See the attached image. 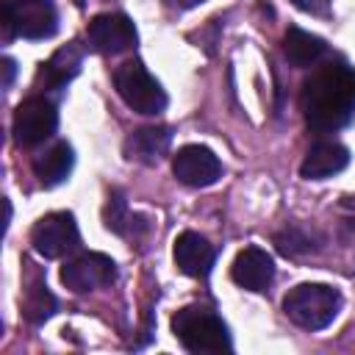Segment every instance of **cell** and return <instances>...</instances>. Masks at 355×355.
<instances>
[{
  "label": "cell",
  "mask_w": 355,
  "mask_h": 355,
  "mask_svg": "<svg viewBox=\"0 0 355 355\" xmlns=\"http://www.w3.org/2000/svg\"><path fill=\"white\" fill-rule=\"evenodd\" d=\"M200 3H205V0H166V6H169V8H178V11H189V8H197Z\"/></svg>",
  "instance_id": "22"
},
{
  "label": "cell",
  "mask_w": 355,
  "mask_h": 355,
  "mask_svg": "<svg viewBox=\"0 0 355 355\" xmlns=\"http://www.w3.org/2000/svg\"><path fill=\"white\" fill-rule=\"evenodd\" d=\"M324 50H327L324 39H319L316 33H308L302 28H288L283 36V53H286L288 64H294L300 69L316 64L324 55Z\"/></svg>",
  "instance_id": "16"
},
{
  "label": "cell",
  "mask_w": 355,
  "mask_h": 355,
  "mask_svg": "<svg viewBox=\"0 0 355 355\" xmlns=\"http://www.w3.org/2000/svg\"><path fill=\"white\" fill-rule=\"evenodd\" d=\"M172 172L183 186L205 189L222 178V161L202 144H186L175 153Z\"/></svg>",
  "instance_id": "9"
},
{
  "label": "cell",
  "mask_w": 355,
  "mask_h": 355,
  "mask_svg": "<svg viewBox=\"0 0 355 355\" xmlns=\"http://www.w3.org/2000/svg\"><path fill=\"white\" fill-rule=\"evenodd\" d=\"M291 3L302 11H308V14H327L333 0H291Z\"/></svg>",
  "instance_id": "21"
},
{
  "label": "cell",
  "mask_w": 355,
  "mask_h": 355,
  "mask_svg": "<svg viewBox=\"0 0 355 355\" xmlns=\"http://www.w3.org/2000/svg\"><path fill=\"white\" fill-rule=\"evenodd\" d=\"M22 311L31 324H42L55 313V297L47 291V286H31L22 300Z\"/></svg>",
  "instance_id": "18"
},
{
  "label": "cell",
  "mask_w": 355,
  "mask_h": 355,
  "mask_svg": "<svg viewBox=\"0 0 355 355\" xmlns=\"http://www.w3.org/2000/svg\"><path fill=\"white\" fill-rule=\"evenodd\" d=\"M230 275L247 291H266L269 283L275 280V261L261 247H244L236 255V261L230 266Z\"/></svg>",
  "instance_id": "11"
},
{
  "label": "cell",
  "mask_w": 355,
  "mask_h": 355,
  "mask_svg": "<svg viewBox=\"0 0 355 355\" xmlns=\"http://www.w3.org/2000/svg\"><path fill=\"white\" fill-rule=\"evenodd\" d=\"M172 255H175V266L189 277H205L211 272V266H214V258H216V252L208 244V239L194 233V230H183L175 239Z\"/></svg>",
  "instance_id": "12"
},
{
  "label": "cell",
  "mask_w": 355,
  "mask_h": 355,
  "mask_svg": "<svg viewBox=\"0 0 355 355\" xmlns=\"http://www.w3.org/2000/svg\"><path fill=\"white\" fill-rule=\"evenodd\" d=\"M116 277V263L103 252H83L61 266V283L75 294L97 291Z\"/></svg>",
  "instance_id": "8"
},
{
  "label": "cell",
  "mask_w": 355,
  "mask_h": 355,
  "mask_svg": "<svg viewBox=\"0 0 355 355\" xmlns=\"http://www.w3.org/2000/svg\"><path fill=\"white\" fill-rule=\"evenodd\" d=\"M58 128V111L47 97H28L14 111V141L19 147H36L50 139Z\"/></svg>",
  "instance_id": "6"
},
{
  "label": "cell",
  "mask_w": 355,
  "mask_h": 355,
  "mask_svg": "<svg viewBox=\"0 0 355 355\" xmlns=\"http://www.w3.org/2000/svg\"><path fill=\"white\" fill-rule=\"evenodd\" d=\"M172 333L183 344V349L194 355H219L230 352L227 324L205 305H186L172 316Z\"/></svg>",
  "instance_id": "2"
},
{
  "label": "cell",
  "mask_w": 355,
  "mask_h": 355,
  "mask_svg": "<svg viewBox=\"0 0 355 355\" xmlns=\"http://www.w3.org/2000/svg\"><path fill=\"white\" fill-rule=\"evenodd\" d=\"M89 47L100 55H119L136 44V28L125 14H97L86 28Z\"/></svg>",
  "instance_id": "10"
},
{
  "label": "cell",
  "mask_w": 355,
  "mask_h": 355,
  "mask_svg": "<svg viewBox=\"0 0 355 355\" xmlns=\"http://www.w3.org/2000/svg\"><path fill=\"white\" fill-rule=\"evenodd\" d=\"M302 116L313 133H333L355 114V69L347 64H324L305 83L300 94Z\"/></svg>",
  "instance_id": "1"
},
{
  "label": "cell",
  "mask_w": 355,
  "mask_h": 355,
  "mask_svg": "<svg viewBox=\"0 0 355 355\" xmlns=\"http://www.w3.org/2000/svg\"><path fill=\"white\" fill-rule=\"evenodd\" d=\"M114 86H116L122 103L128 108H133L136 114L153 116V114H161L166 105V94H164L161 83L147 72V67L141 61L119 64L114 72Z\"/></svg>",
  "instance_id": "4"
},
{
  "label": "cell",
  "mask_w": 355,
  "mask_h": 355,
  "mask_svg": "<svg viewBox=\"0 0 355 355\" xmlns=\"http://www.w3.org/2000/svg\"><path fill=\"white\" fill-rule=\"evenodd\" d=\"M31 244L42 258H61V255L78 250L80 233H78L75 216L69 211L44 214L31 230Z\"/></svg>",
  "instance_id": "7"
},
{
  "label": "cell",
  "mask_w": 355,
  "mask_h": 355,
  "mask_svg": "<svg viewBox=\"0 0 355 355\" xmlns=\"http://www.w3.org/2000/svg\"><path fill=\"white\" fill-rule=\"evenodd\" d=\"M275 244H277V250H280L283 255H305V252L313 250V239H311L302 227H297V225L280 230V233L275 236Z\"/></svg>",
  "instance_id": "20"
},
{
  "label": "cell",
  "mask_w": 355,
  "mask_h": 355,
  "mask_svg": "<svg viewBox=\"0 0 355 355\" xmlns=\"http://www.w3.org/2000/svg\"><path fill=\"white\" fill-rule=\"evenodd\" d=\"M72 166H75V155H72V147L67 141H55L53 147H47L42 155L33 158V175L39 178V183L44 189L64 183L69 178Z\"/></svg>",
  "instance_id": "15"
},
{
  "label": "cell",
  "mask_w": 355,
  "mask_h": 355,
  "mask_svg": "<svg viewBox=\"0 0 355 355\" xmlns=\"http://www.w3.org/2000/svg\"><path fill=\"white\" fill-rule=\"evenodd\" d=\"M103 222H105V227L111 230V233H128V225L133 222V216H130V211H128V200H125V194L122 191H111L108 194V202H105V208H103Z\"/></svg>",
  "instance_id": "19"
},
{
  "label": "cell",
  "mask_w": 355,
  "mask_h": 355,
  "mask_svg": "<svg viewBox=\"0 0 355 355\" xmlns=\"http://www.w3.org/2000/svg\"><path fill=\"white\" fill-rule=\"evenodd\" d=\"M80 64H83V50L78 47V42H69V44L58 47V50L50 55V61L44 64V69H42L44 86L61 89L64 83H69V80L80 72Z\"/></svg>",
  "instance_id": "17"
},
{
  "label": "cell",
  "mask_w": 355,
  "mask_h": 355,
  "mask_svg": "<svg viewBox=\"0 0 355 355\" xmlns=\"http://www.w3.org/2000/svg\"><path fill=\"white\" fill-rule=\"evenodd\" d=\"M283 311L294 324L305 330H322L338 316L341 294L327 283H300L286 294Z\"/></svg>",
  "instance_id": "3"
},
{
  "label": "cell",
  "mask_w": 355,
  "mask_h": 355,
  "mask_svg": "<svg viewBox=\"0 0 355 355\" xmlns=\"http://www.w3.org/2000/svg\"><path fill=\"white\" fill-rule=\"evenodd\" d=\"M3 72H6V86H11L14 72H17V64H14L11 58H3Z\"/></svg>",
  "instance_id": "23"
},
{
  "label": "cell",
  "mask_w": 355,
  "mask_h": 355,
  "mask_svg": "<svg viewBox=\"0 0 355 355\" xmlns=\"http://www.w3.org/2000/svg\"><path fill=\"white\" fill-rule=\"evenodd\" d=\"M347 164H349V153H347L344 144H338V141H316L305 153V158L300 164V175L305 180H324L330 175H338Z\"/></svg>",
  "instance_id": "13"
},
{
  "label": "cell",
  "mask_w": 355,
  "mask_h": 355,
  "mask_svg": "<svg viewBox=\"0 0 355 355\" xmlns=\"http://www.w3.org/2000/svg\"><path fill=\"white\" fill-rule=\"evenodd\" d=\"M3 28H6V42L11 36L50 39L58 28V14L53 0H6Z\"/></svg>",
  "instance_id": "5"
},
{
  "label": "cell",
  "mask_w": 355,
  "mask_h": 355,
  "mask_svg": "<svg viewBox=\"0 0 355 355\" xmlns=\"http://www.w3.org/2000/svg\"><path fill=\"white\" fill-rule=\"evenodd\" d=\"M169 141H172L169 128H161V125L139 128L125 139V155L130 161H139V164H158L161 155L166 153Z\"/></svg>",
  "instance_id": "14"
}]
</instances>
